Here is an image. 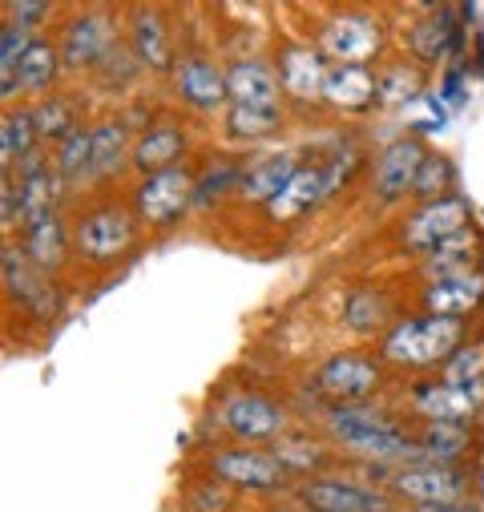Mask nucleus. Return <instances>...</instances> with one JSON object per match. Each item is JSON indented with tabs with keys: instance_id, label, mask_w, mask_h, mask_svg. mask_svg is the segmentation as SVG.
<instances>
[{
	"instance_id": "1",
	"label": "nucleus",
	"mask_w": 484,
	"mask_h": 512,
	"mask_svg": "<svg viewBox=\"0 0 484 512\" xmlns=\"http://www.w3.org/2000/svg\"><path fill=\"white\" fill-rule=\"evenodd\" d=\"M323 432L331 436L335 448L359 456L372 468H400L420 460L416 436L400 420H392L384 408H372V404H331L323 412Z\"/></svg>"
},
{
	"instance_id": "2",
	"label": "nucleus",
	"mask_w": 484,
	"mask_h": 512,
	"mask_svg": "<svg viewBox=\"0 0 484 512\" xmlns=\"http://www.w3.org/2000/svg\"><path fill=\"white\" fill-rule=\"evenodd\" d=\"M464 347V319L448 315H412L380 335L376 355L396 367H444Z\"/></svg>"
},
{
	"instance_id": "3",
	"label": "nucleus",
	"mask_w": 484,
	"mask_h": 512,
	"mask_svg": "<svg viewBox=\"0 0 484 512\" xmlns=\"http://www.w3.org/2000/svg\"><path fill=\"white\" fill-rule=\"evenodd\" d=\"M138 214L130 206H121V202H97L89 206L73 226V259L85 263V267H113L121 259H130V254L138 250Z\"/></svg>"
},
{
	"instance_id": "4",
	"label": "nucleus",
	"mask_w": 484,
	"mask_h": 512,
	"mask_svg": "<svg viewBox=\"0 0 484 512\" xmlns=\"http://www.w3.org/2000/svg\"><path fill=\"white\" fill-rule=\"evenodd\" d=\"M206 472L230 492H291L299 484L271 448H251V444L214 448L206 456Z\"/></svg>"
},
{
	"instance_id": "5",
	"label": "nucleus",
	"mask_w": 484,
	"mask_h": 512,
	"mask_svg": "<svg viewBox=\"0 0 484 512\" xmlns=\"http://www.w3.org/2000/svg\"><path fill=\"white\" fill-rule=\"evenodd\" d=\"M376 472H380L376 476L380 488H388L396 500H408L412 508L468 500V484H472V476L464 472V464H436V460H412V464L376 468Z\"/></svg>"
},
{
	"instance_id": "6",
	"label": "nucleus",
	"mask_w": 484,
	"mask_h": 512,
	"mask_svg": "<svg viewBox=\"0 0 484 512\" xmlns=\"http://www.w3.org/2000/svg\"><path fill=\"white\" fill-rule=\"evenodd\" d=\"M351 166H355V150H343V154H331L327 162H311V166H303V170L287 182V190L263 206L267 218L279 222V226L307 218L319 202H327V198L347 182Z\"/></svg>"
},
{
	"instance_id": "7",
	"label": "nucleus",
	"mask_w": 484,
	"mask_h": 512,
	"mask_svg": "<svg viewBox=\"0 0 484 512\" xmlns=\"http://www.w3.org/2000/svg\"><path fill=\"white\" fill-rule=\"evenodd\" d=\"M218 428L234 440H247V444H263V440H283L291 428V412L267 396V392H251V388H238L218 404Z\"/></svg>"
},
{
	"instance_id": "8",
	"label": "nucleus",
	"mask_w": 484,
	"mask_h": 512,
	"mask_svg": "<svg viewBox=\"0 0 484 512\" xmlns=\"http://www.w3.org/2000/svg\"><path fill=\"white\" fill-rule=\"evenodd\" d=\"M384 49V21L363 9L331 13L319 25V53L331 65H372Z\"/></svg>"
},
{
	"instance_id": "9",
	"label": "nucleus",
	"mask_w": 484,
	"mask_h": 512,
	"mask_svg": "<svg viewBox=\"0 0 484 512\" xmlns=\"http://www.w3.org/2000/svg\"><path fill=\"white\" fill-rule=\"evenodd\" d=\"M194 190H198V174L186 162L170 166L162 174H146L134 190V214L142 226L166 230L186 218V210L194 206Z\"/></svg>"
},
{
	"instance_id": "10",
	"label": "nucleus",
	"mask_w": 484,
	"mask_h": 512,
	"mask_svg": "<svg viewBox=\"0 0 484 512\" xmlns=\"http://www.w3.org/2000/svg\"><path fill=\"white\" fill-rule=\"evenodd\" d=\"M307 512H400V500L380 484H359L343 476H311L291 488Z\"/></svg>"
},
{
	"instance_id": "11",
	"label": "nucleus",
	"mask_w": 484,
	"mask_h": 512,
	"mask_svg": "<svg viewBox=\"0 0 484 512\" xmlns=\"http://www.w3.org/2000/svg\"><path fill=\"white\" fill-rule=\"evenodd\" d=\"M380 388H384V359L380 355L339 351V355H327L315 371V392L331 404H363Z\"/></svg>"
},
{
	"instance_id": "12",
	"label": "nucleus",
	"mask_w": 484,
	"mask_h": 512,
	"mask_svg": "<svg viewBox=\"0 0 484 512\" xmlns=\"http://www.w3.org/2000/svg\"><path fill=\"white\" fill-rule=\"evenodd\" d=\"M468 218H472V202L464 194H444V198L420 202L408 214L404 230H400V246L408 254H420V259H424V254L436 250L440 242H448L460 230H468Z\"/></svg>"
},
{
	"instance_id": "13",
	"label": "nucleus",
	"mask_w": 484,
	"mask_h": 512,
	"mask_svg": "<svg viewBox=\"0 0 484 512\" xmlns=\"http://www.w3.org/2000/svg\"><path fill=\"white\" fill-rule=\"evenodd\" d=\"M480 408H484V379L480 383L424 379L412 388V412L424 424H472Z\"/></svg>"
},
{
	"instance_id": "14",
	"label": "nucleus",
	"mask_w": 484,
	"mask_h": 512,
	"mask_svg": "<svg viewBox=\"0 0 484 512\" xmlns=\"http://www.w3.org/2000/svg\"><path fill=\"white\" fill-rule=\"evenodd\" d=\"M5 291H9V299H13L25 315H33V319H53V315H61V287H57V279L45 275V271H37V267L25 259V254H21L17 242L5 246Z\"/></svg>"
},
{
	"instance_id": "15",
	"label": "nucleus",
	"mask_w": 484,
	"mask_h": 512,
	"mask_svg": "<svg viewBox=\"0 0 484 512\" xmlns=\"http://www.w3.org/2000/svg\"><path fill=\"white\" fill-rule=\"evenodd\" d=\"M57 49H61V65L65 69H93L97 73V65L117 49V21L109 13H97V9L77 13L61 29Z\"/></svg>"
},
{
	"instance_id": "16",
	"label": "nucleus",
	"mask_w": 484,
	"mask_h": 512,
	"mask_svg": "<svg viewBox=\"0 0 484 512\" xmlns=\"http://www.w3.org/2000/svg\"><path fill=\"white\" fill-rule=\"evenodd\" d=\"M428 146L416 138V134H404L396 142H388L376 162H372V194L380 202H396L404 194H412L416 178H420V166L428 162Z\"/></svg>"
},
{
	"instance_id": "17",
	"label": "nucleus",
	"mask_w": 484,
	"mask_h": 512,
	"mask_svg": "<svg viewBox=\"0 0 484 512\" xmlns=\"http://www.w3.org/2000/svg\"><path fill=\"white\" fill-rule=\"evenodd\" d=\"M174 93L182 105L198 109V113H214V109H226L230 105V93H226V69L210 57V53H182L174 73Z\"/></svg>"
},
{
	"instance_id": "18",
	"label": "nucleus",
	"mask_w": 484,
	"mask_h": 512,
	"mask_svg": "<svg viewBox=\"0 0 484 512\" xmlns=\"http://www.w3.org/2000/svg\"><path fill=\"white\" fill-rule=\"evenodd\" d=\"M279 81H283V97L299 101V105H315L323 101V85H327V57L319 53V45H283L275 57Z\"/></svg>"
},
{
	"instance_id": "19",
	"label": "nucleus",
	"mask_w": 484,
	"mask_h": 512,
	"mask_svg": "<svg viewBox=\"0 0 484 512\" xmlns=\"http://www.w3.org/2000/svg\"><path fill=\"white\" fill-rule=\"evenodd\" d=\"M226 93H230V105H279L283 101V81H279V69L275 61L267 57H234L226 65Z\"/></svg>"
},
{
	"instance_id": "20",
	"label": "nucleus",
	"mask_w": 484,
	"mask_h": 512,
	"mask_svg": "<svg viewBox=\"0 0 484 512\" xmlns=\"http://www.w3.org/2000/svg\"><path fill=\"white\" fill-rule=\"evenodd\" d=\"M186 154H190V134L178 121H158V125H146V130L138 134L130 166L146 178V174H162L170 166H182Z\"/></svg>"
},
{
	"instance_id": "21",
	"label": "nucleus",
	"mask_w": 484,
	"mask_h": 512,
	"mask_svg": "<svg viewBox=\"0 0 484 512\" xmlns=\"http://www.w3.org/2000/svg\"><path fill=\"white\" fill-rule=\"evenodd\" d=\"M303 170L299 162V150H275V154H259L247 162V174H242V186H238V202H259L267 206L271 198H279L287 190V182Z\"/></svg>"
},
{
	"instance_id": "22",
	"label": "nucleus",
	"mask_w": 484,
	"mask_h": 512,
	"mask_svg": "<svg viewBox=\"0 0 484 512\" xmlns=\"http://www.w3.org/2000/svg\"><path fill=\"white\" fill-rule=\"evenodd\" d=\"M130 53L150 73H174V65H178L174 37H170V25L158 9H134V17H130Z\"/></svg>"
},
{
	"instance_id": "23",
	"label": "nucleus",
	"mask_w": 484,
	"mask_h": 512,
	"mask_svg": "<svg viewBox=\"0 0 484 512\" xmlns=\"http://www.w3.org/2000/svg\"><path fill=\"white\" fill-rule=\"evenodd\" d=\"M21 254L37 267V271H45V275H57L61 271V263L73 254V234H69V226H65V218L53 210V214H45V218H37V222H29L25 230H21Z\"/></svg>"
},
{
	"instance_id": "24",
	"label": "nucleus",
	"mask_w": 484,
	"mask_h": 512,
	"mask_svg": "<svg viewBox=\"0 0 484 512\" xmlns=\"http://www.w3.org/2000/svg\"><path fill=\"white\" fill-rule=\"evenodd\" d=\"M89 130H93V162H89V178L85 182H105L134 158V142L138 138H130V121L121 113L117 117L113 113L101 117L97 125H89Z\"/></svg>"
},
{
	"instance_id": "25",
	"label": "nucleus",
	"mask_w": 484,
	"mask_h": 512,
	"mask_svg": "<svg viewBox=\"0 0 484 512\" xmlns=\"http://www.w3.org/2000/svg\"><path fill=\"white\" fill-rule=\"evenodd\" d=\"M323 101L343 109V113H363V109L380 105V81L368 65H331L327 85H323Z\"/></svg>"
},
{
	"instance_id": "26",
	"label": "nucleus",
	"mask_w": 484,
	"mask_h": 512,
	"mask_svg": "<svg viewBox=\"0 0 484 512\" xmlns=\"http://www.w3.org/2000/svg\"><path fill=\"white\" fill-rule=\"evenodd\" d=\"M424 315H448V319H464L484 303V275H452V279H432L420 295Z\"/></svg>"
},
{
	"instance_id": "27",
	"label": "nucleus",
	"mask_w": 484,
	"mask_h": 512,
	"mask_svg": "<svg viewBox=\"0 0 484 512\" xmlns=\"http://www.w3.org/2000/svg\"><path fill=\"white\" fill-rule=\"evenodd\" d=\"M456 45H460V25H456V9H448V5L432 9L424 21H416L408 29V49H412V57L420 65L444 61Z\"/></svg>"
},
{
	"instance_id": "28",
	"label": "nucleus",
	"mask_w": 484,
	"mask_h": 512,
	"mask_svg": "<svg viewBox=\"0 0 484 512\" xmlns=\"http://www.w3.org/2000/svg\"><path fill=\"white\" fill-rule=\"evenodd\" d=\"M343 327L355 331V335H388L400 319L392 311V299L380 291V287H355L347 299H343Z\"/></svg>"
},
{
	"instance_id": "29",
	"label": "nucleus",
	"mask_w": 484,
	"mask_h": 512,
	"mask_svg": "<svg viewBox=\"0 0 484 512\" xmlns=\"http://www.w3.org/2000/svg\"><path fill=\"white\" fill-rule=\"evenodd\" d=\"M476 263H480V238L472 230H460L456 238L440 242L436 250H428L424 259H420L428 283L432 279H452V275H472Z\"/></svg>"
},
{
	"instance_id": "30",
	"label": "nucleus",
	"mask_w": 484,
	"mask_h": 512,
	"mask_svg": "<svg viewBox=\"0 0 484 512\" xmlns=\"http://www.w3.org/2000/svg\"><path fill=\"white\" fill-rule=\"evenodd\" d=\"M61 49L53 41H33L21 69H17V93H29V97H49L53 85H57V73H61Z\"/></svg>"
},
{
	"instance_id": "31",
	"label": "nucleus",
	"mask_w": 484,
	"mask_h": 512,
	"mask_svg": "<svg viewBox=\"0 0 484 512\" xmlns=\"http://www.w3.org/2000/svg\"><path fill=\"white\" fill-rule=\"evenodd\" d=\"M17 182H21V230H25L29 222H37V218L53 214V210H57V202H61V194L69 190V186H65V178H61L53 166L33 170V174H21Z\"/></svg>"
},
{
	"instance_id": "32",
	"label": "nucleus",
	"mask_w": 484,
	"mask_h": 512,
	"mask_svg": "<svg viewBox=\"0 0 484 512\" xmlns=\"http://www.w3.org/2000/svg\"><path fill=\"white\" fill-rule=\"evenodd\" d=\"M416 448H420V460L464 464V456L472 452V432L468 424H424L416 432Z\"/></svg>"
},
{
	"instance_id": "33",
	"label": "nucleus",
	"mask_w": 484,
	"mask_h": 512,
	"mask_svg": "<svg viewBox=\"0 0 484 512\" xmlns=\"http://www.w3.org/2000/svg\"><path fill=\"white\" fill-rule=\"evenodd\" d=\"M226 134L234 142H267L283 130V105H226Z\"/></svg>"
},
{
	"instance_id": "34",
	"label": "nucleus",
	"mask_w": 484,
	"mask_h": 512,
	"mask_svg": "<svg viewBox=\"0 0 484 512\" xmlns=\"http://www.w3.org/2000/svg\"><path fill=\"white\" fill-rule=\"evenodd\" d=\"M37 121H33V105H17V109H5V121H0V166L5 174L37 150Z\"/></svg>"
},
{
	"instance_id": "35",
	"label": "nucleus",
	"mask_w": 484,
	"mask_h": 512,
	"mask_svg": "<svg viewBox=\"0 0 484 512\" xmlns=\"http://www.w3.org/2000/svg\"><path fill=\"white\" fill-rule=\"evenodd\" d=\"M271 452L283 460V468L295 476V480H311V476H323V468L331 464V452H327V444H319V440H311V436H283V440H275L271 444Z\"/></svg>"
},
{
	"instance_id": "36",
	"label": "nucleus",
	"mask_w": 484,
	"mask_h": 512,
	"mask_svg": "<svg viewBox=\"0 0 484 512\" xmlns=\"http://www.w3.org/2000/svg\"><path fill=\"white\" fill-rule=\"evenodd\" d=\"M33 121H37V138L41 142H65L69 134H77L81 130V113H77V101L73 97H65V93H49V97H41L37 105H33Z\"/></svg>"
},
{
	"instance_id": "37",
	"label": "nucleus",
	"mask_w": 484,
	"mask_h": 512,
	"mask_svg": "<svg viewBox=\"0 0 484 512\" xmlns=\"http://www.w3.org/2000/svg\"><path fill=\"white\" fill-rule=\"evenodd\" d=\"M247 162L251 158H218L202 178H198V190H194V206H214L230 194H238L242 186V174H247Z\"/></svg>"
},
{
	"instance_id": "38",
	"label": "nucleus",
	"mask_w": 484,
	"mask_h": 512,
	"mask_svg": "<svg viewBox=\"0 0 484 512\" xmlns=\"http://www.w3.org/2000/svg\"><path fill=\"white\" fill-rule=\"evenodd\" d=\"M89 162H93V130L81 125L77 134H69L57 154H53V170L65 178V186H81L89 178Z\"/></svg>"
},
{
	"instance_id": "39",
	"label": "nucleus",
	"mask_w": 484,
	"mask_h": 512,
	"mask_svg": "<svg viewBox=\"0 0 484 512\" xmlns=\"http://www.w3.org/2000/svg\"><path fill=\"white\" fill-rule=\"evenodd\" d=\"M452 186H456V166H452V158H448V154H428V162L420 166V178H416V186H412V198H416V202H432V198L452 194Z\"/></svg>"
},
{
	"instance_id": "40",
	"label": "nucleus",
	"mask_w": 484,
	"mask_h": 512,
	"mask_svg": "<svg viewBox=\"0 0 484 512\" xmlns=\"http://www.w3.org/2000/svg\"><path fill=\"white\" fill-rule=\"evenodd\" d=\"M376 81H380V105H404L420 89V69L408 65V61H396V65L380 69Z\"/></svg>"
},
{
	"instance_id": "41",
	"label": "nucleus",
	"mask_w": 484,
	"mask_h": 512,
	"mask_svg": "<svg viewBox=\"0 0 484 512\" xmlns=\"http://www.w3.org/2000/svg\"><path fill=\"white\" fill-rule=\"evenodd\" d=\"M444 383H480L484 379V343H464L444 367Z\"/></svg>"
},
{
	"instance_id": "42",
	"label": "nucleus",
	"mask_w": 484,
	"mask_h": 512,
	"mask_svg": "<svg viewBox=\"0 0 484 512\" xmlns=\"http://www.w3.org/2000/svg\"><path fill=\"white\" fill-rule=\"evenodd\" d=\"M230 504H234V492L214 476H202L186 496V512H230Z\"/></svg>"
},
{
	"instance_id": "43",
	"label": "nucleus",
	"mask_w": 484,
	"mask_h": 512,
	"mask_svg": "<svg viewBox=\"0 0 484 512\" xmlns=\"http://www.w3.org/2000/svg\"><path fill=\"white\" fill-rule=\"evenodd\" d=\"M0 222H5V230L21 226V182L13 174L0 178Z\"/></svg>"
},
{
	"instance_id": "44",
	"label": "nucleus",
	"mask_w": 484,
	"mask_h": 512,
	"mask_svg": "<svg viewBox=\"0 0 484 512\" xmlns=\"http://www.w3.org/2000/svg\"><path fill=\"white\" fill-rule=\"evenodd\" d=\"M49 17H53V5H45V0H17V5H9V21L25 25L29 33L41 29Z\"/></svg>"
},
{
	"instance_id": "45",
	"label": "nucleus",
	"mask_w": 484,
	"mask_h": 512,
	"mask_svg": "<svg viewBox=\"0 0 484 512\" xmlns=\"http://www.w3.org/2000/svg\"><path fill=\"white\" fill-rule=\"evenodd\" d=\"M416 512H484L476 500H456V504H424Z\"/></svg>"
},
{
	"instance_id": "46",
	"label": "nucleus",
	"mask_w": 484,
	"mask_h": 512,
	"mask_svg": "<svg viewBox=\"0 0 484 512\" xmlns=\"http://www.w3.org/2000/svg\"><path fill=\"white\" fill-rule=\"evenodd\" d=\"M275 512H307V508H303V504H279Z\"/></svg>"
}]
</instances>
